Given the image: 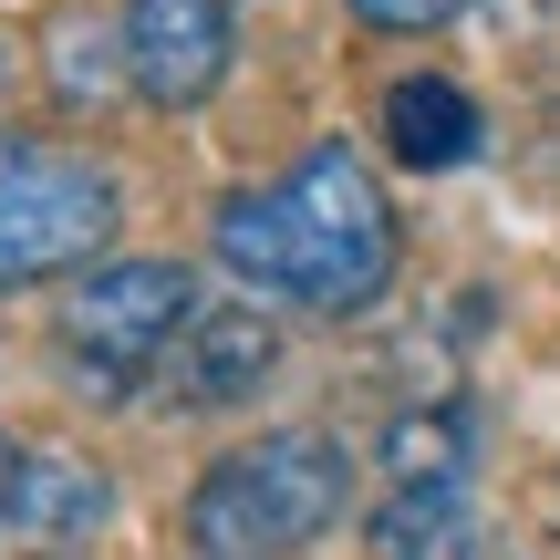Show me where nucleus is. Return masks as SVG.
I'll return each instance as SVG.
<instances>
[{"mask_svg":"<svg viewBox=\"0 0 560 560\" xmlns=\"http://www.w3.org/2000/svg\"><path fill=\"white\" fill-rule=\"evenodd\" d=\"M467 520V405H416L384 436V488L363 509V560H436Z\"/></svg>","mask_w":560,"mask_h":560,"instance_id":"39448f33","label":"nucleus"},{"mask_svg":"<svg viewBox=\"0 0 560 560\" xmlns=\"http://www.w3.org/2000/svg\"><path fill=\"white\" fill-rule=\"evenodd\" d=\"M125 198L94 156L73 145H42V136H0V291H32V280L94 260L115 240Z\"/></svg>","mask_w":560,"mask_h":560,"instance_id":"20e7f679","label":"nucleus"},{"mask_svg":"<svg viewBox=\"0 0 560 560\" xmlns=\"http://www.w3.org/2000/svg\"><path fill=\"white\" fill-rule=\"evenodd\" d=\"M11 478H21V446L0 436V509H11Z\"/></svg>","mask_w":560,"mask_h":560,"instance_id":"9b49d317","label":"nucleus"},{"mask_svg":"<svg viewBox=\"0 0 560 560\" xmlns=\"http://www.w3.org/2000/svg\"><path fill=\"white\" fill-rule=\"evenodd\" d=\"M374 32H446V21L467 11V0H353Z\"/></svg>","mask_w":560,"mask_h":560,"instance_id":"9d476101","label":"nucleus"},{"mask_svg":"<svg viewBox=\"0 0 560 560\" xmlns=\"http://www.w3.org/2000/svg\"><path fill=\"white\" fill-rule=\"evenodd\" d=\"M125 73L166 115L208 104L229 73V0H125Z\"/></svg>","mask_w":560,"mask_h":560,"instance_id":"423d86ee","label":"nucleus"},{"mask_svg":"<svg viewBox=\"0 0 560 560\" xmlns=\"http://www.w3.org/2000/svg\"><path fill=\"white\" fill-rule=\"evenodd\" d=\"M104 509H115V478H104L94 457L21 446V478H11L0 529H21V540H83V529H104Z\"/></svg>","mask_w":560,"mask_h":560,"instance_id":"6e6552de","label":"nucleus"},{"mask_svg":"<svg viewBox=\"0 0 560 560\" xmlns=\"http://www.w3.org/2000/svg\"><path fill=\"white\" fill-rule=\"evenodd\" d=\"M384 156L425 166V177L467 166V156H478V104H467V83H446V73H405L395 94H384Z\"/></svg>","mask_w":560,"mask_h":560,"instance_id":"1a4fd4ad","label":"nucleus"},{"mask_svg":"<svg viewBox=\"0 0 560 560\" xmlns=\"http://www.w3.org/2000/svg\"><path fill=\"white\" fill-rule=\"evenodd\" d=\"M219 260L270 301L301 312H363L395 280V198L374 187V166L353 145H312L291 177L270 187H229L208 219Z\"/></svg>","mask_w":560,"mask_h":560,"instance_id":"f257e3e1","label":"nucleus"},{"mask_svg":"<svg viewBox=\"0 0 560 560\" xmlns=\"http://www.w3.org/2000/svg\"><path fill=\"white\" fill-rule=\"evenodd\" d=\"M280 363V332L260 312H240V301H219V312H198L187 322V342H177V363H166V384L156 395H177L187 416H208V405H240V395H260V374Z\"/></svg>","mask_w":560,"mask_h":560,"instance_id":"0eeeda50","label":"nucleus"},{"mask_svg":"<svg viewBox=\"0 0 560 560\" xmlns=\"http://www.w3.org/2000/svg\"><path fill=\"white\" fill-rule=\"evenodd\" d=\"M198 312L208 301H198V280L177 260H104L62 301V363H73L94 395H156Z\"/></svg>","mask_w":560,"mask_h":560,"instance_id":"7ed1b4c3","label":"nucleus"},{"mask_svg":"<svg viewBox=\"0 0 560 560\" xmlns=\"http://www.w3.org/2000/svg\"><path fill=\"white\" fill-rule=\"evenodd\" d=\"M342 488H353V457L322 425H270V436L229 446L198 488H187V540L208 560H280L301 540L342 520Z\"/></svg>","mask_w":560,"mask_h":560,"instance_id":"f03ea898","label":"nucleus"}]
</instances>
